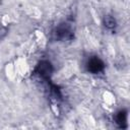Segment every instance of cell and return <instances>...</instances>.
Segmentation results:
<instances>
[{
    "instance_id": "cell-1",
    "label": "cell",
    "mask_w": 130,
    "mask_h": 130,
    "mask_svg": "<svg viewBox=\"0 0 130 130\" xmlns=\"http://www.w3.org/2000/svg\"><path fill=\"white\" fill-rule=\"evenodd\" d=\"M51 39L55 42H71L74 39V28L71 20L59 23L51 31Z\"/></svg>"
},
{
    "instance_id": "cell-5",
    "label": "cell",
    "mask_w": 130,
    "mask_h": 130,
    "mask_svg": "<svg viewBox=\"0 0 130 130\" xmlns=\"http://www.w3.org/2000/svg\"><path fill=\"white\" fill-rule=\"evenodd\" d=\"M103 24L109 30H115L116 27H117L116 18L114 16H112V15H105L104 19H103Z\"/></svg>"
},
{
    "instance_id": "cell-2",
    "label": "cell",
    "mask_w": 130,
    "mask_h": 130,
    "mask_svg": "<svg viewBox=\"0 0 130 130\" xmlns=\"http://www.w3.org/2000/svg\"><path fill=\"white\" fill-rule=\"evenodd\" d=\"M53 73V65L50 61L48 60H42L38 63V65L36 66L32 74L38 76L39 78H41L43 81L51 79Z\"/></svg>"
},
{
    "instance_id": "cell-4",
    "label": "cell",
    "mask_w": 130,
    "mask_h": 130,
    "mask_svg": "<svg viewBox=\"0 0 130 130\" xmlns=\"http://www.w3.org/2000/svg\"><path fill=\"white\" fill-rule=\"evenodd\" d=\"M127 116H128V112L127 110L123 109L120 110L116 113L115 115V123L117 124V126L121 129H126L128 127L127 125Z\"/></svg>"
},
{
    "instance_id": "cell-3",
    "label": "cell",
    "mask_w": 130,
    "mask_h": 130,
    "mask_svg": "<svg viewBox=\"0 0 130 130\" xmlns=\"http://www.w3.org/2000/svg\"><path fill=\"white\" fill-rule=\"evenodd\" d=\"M105 67H106L105 62L99 56H95V55L88 57L85 62V68L91 74L102 73L105 70Z\"/></svg>"
},
{
    "instance_id": "cell-6",
    "label": "cell",
    "mask_w": 130,
    "mask_h": 130,
    "mask_svg": "<svg viewBox=\"0 0 130 130\" xmlns=\"http://www.w3.org/2000/svg\"><path fill=\"white\" fill-rule=\"evenodd\" d=\"M7 34V28L6 27H0V40Z\"/></svg>"
}]
</instances>
